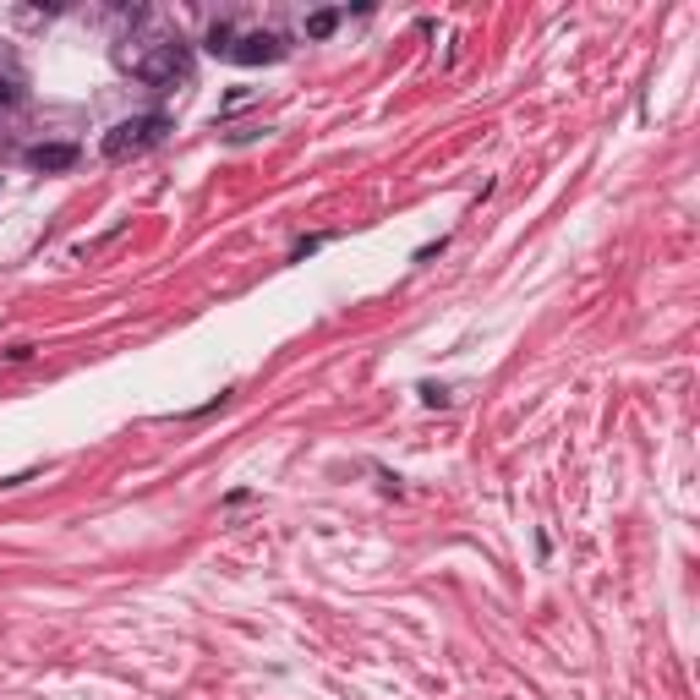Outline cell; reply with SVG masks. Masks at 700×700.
<instances>
[{
  "label": "cell",
  "instance_id": "6da1fadb",
  "mask_svg": "<svg viewBox=\"0 0 700 700\" xmlns=\"http://www.w3.org/2000/svg\"><path fill=\"white\" fill-rule=\"evenodd\" d=\"M165 132H170V115H132V121H121V126L104 132V159L143 154V148H154Z\"/></svg>",
  "mask_w": 700,
  "mask_h": 700
},
{
  "label": "cell",
  "instance_id": "7a4b0ae2",
  "mask_svg": "<svg viewBox=\"0 0 700 700\" xmlns=\"http://www.w3.org/2000/svg\"><path fill=\"white\" fill-rule=\"evenodd\" d=\"M290 44L279 39V33H241L236 44H230L225 61H241V66H263V61H285Z\"/></svg>",
  "mask_w": 700,
  "mask_h": 700
},
{
  "label": "cell",
  "instance_id": "3957f363",
  "mask_svg": "<svg viewBox=\"0 0 700 700\" xmlns=\"http://www.w3.org/2000/svg\"><path fill=\"white\" fill-rule=\"evenodd\" d=\"M137 77L143 83H175V77H186V50L181 44H154V55L137 61Z\"/></svg>",
  "mask_w": 700,
  "mask_h": 700
},
{
  "label": "cell",
  "instance_id": "277c9868",
  "mask_svg": "<svg viewBox=\"0 0 700 700\" xmlns=\"http://www.w3.org/2000/svg\"><path fill=\"white\" fill-rule=\"evenodd\" d=\"M28 165L33 170H72L77 148L72 143H39V148H28Z\"/></svg>",
  "mask_w": 700,
  "mask_h": 700
},
{
  "label": "cell",
  "instance_id": "5b68a950",
  "mask_svg": "<svg viewBox=\"0 0 700 700\" xmlns=\"http://www.w3.org/2000/svg\"><path fill=\"white\" fill-rule=\"evenodd\" d=\"M334 28H340V11H312L307 17V39H329Z\"/></svg>",
  "mask_w": 700,
  "mask_h": 700
},
{
  "label": "cell",
  "instance_id": "8992f818",
  "mask_svg": "<svg viewBox=\"0 0 700 700\" xmlns=\"http://www.w3.org/2000/svg\"><path fill=\"white\" fill-rule=\"evenodd\" d=\"M230 44H236V28H230V22H214V28H208V50L230 55Z\"/></svg>",
  "mask_w": 700,
  "mask_h": 700
},
{
  "label": "cell",
  "instance_id": "52a82bcc",
  "mask_svg": "<svg viewBox=\"0 0 700 700\" xmlns=\"http://www.w3.org/2000/svg\"><path fill=\"white\" fill-rule=\"evenodd\" d=\"M17 99H22V88L11 83V77H0V110H11V104H17Z\"/></svg>",
  "mask_w": 700,
  "mask_h": 700
}]
</instances>
